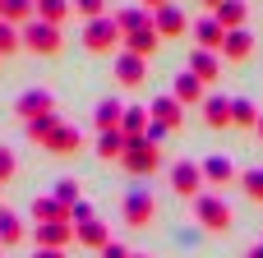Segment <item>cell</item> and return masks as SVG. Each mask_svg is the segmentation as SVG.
<instances>
[{
  "instance_id": "12",
  "label": "cell",
  "mask_w": 263,
  "mask_h": 258,
  "mask_svg": "<svg viewBox=\"0 0 263 258\" xmlns=\"http://www.w3.org/2000/svg\"><path fill=\"white\" fill-rule=\"evenodd\" d=\"M171 97H176V102L190 111V106H203V97H208V92H203V83H199L190 69H180V74L171 78Z\"/></svg>"
},
{
  "instance_id": "15",
  "label": "cell",
  "mask_w": 263,
  "mask_h": 258,
  "mask_svg": "<svg viewBox=\"0 0 263 258\" xmlns=\"http://www.w3.org/2000/svg\"><path fill=\"white\" fill-rule=\"evenodd\" d=\"M116 78H120L125 88H139V83L148 78V60H143V55H129V51H116Z\"/></svg>"
},
{
  "instance_id": "6",
  "label": "cell",
  "mask_w": 263,
  "mask_h": 258,
  "mask_svg": "<svg viewBox=\"0 0 263 258\" xmlns=\"http://www.w3.org/2000/svg\"><path fill=\"white\" fill-rule=\"evenodd\" d=\"M120 166H125L134 180H148V175H157V171L166 166V157H162V148H148V143H129V152L120 157Z\"/></svg>"
},
{
  "instance_id": "22",
  "label": "cell",
  "mask_w": 263,
  "mask_h": 258,
  "mask_svg": "<svg viewBox=\"0 0 263 258\" xmlns=\"http://www.w3.org/2000/svg\"><path fill=\"white\" fill-rule=\"evenodd\" d=\"M250 51H254V32L250 28H236V32H227V46H222V60H250Z\"/></svg>"
},
{
  "instance_id": "26",
  "label": "cell",
  "mask_w": 263,
  "mask_h": 258,
  "mask_svg": "<svg viewBox=\"0 0 263 258\" xmlns=\"http://www.w3.org/2000/svg\"><path fill=\"white\" fill-rule=\"evenodd\" d=\"M0 18L14 23V28H23V23L37 18V0H0Z\"/></svg>"
},
{
  "instance_id": "33",
  "label": "cell",
  "mask_w": 263,
  "mask_h": 258,
  "mask_svg": "<svg viewBox=\"0 0 263 258\" xmlns=\"http://www.w3.org/2000/svg\"><path fill=\"white\" fill-rule=\"evenodd\" d=\"M51 199H60L65 208H74V203L83 199V194H79V180H69V175H65V180H55V189H51Z\"/></svg>"
},
{
  "instance_id": "44",
  "label": "cell",
  "mask_w": 263,
  "mask_h": 258,
  "mask_svg": "<svg viewBox=\"0 0 263 258\" xmlns=\"http://www.w3.org/2000/svg\"><path fill=\"white\" fill-rule=\"evenodd\" d=\"M254 134H259V138H263V115H259V129H254Z\"/></svg>"
},
{
  "instance_id": "24",
  "label": "cell",
  "mask_w": 263,
  "mask_h": 258,
  "mask_svg": "<svg viewBox=\"0 0 263 258\" xmlns=\"http://www.w3.org/2000/svg\"><path fill=\"white\" fill-rule=\"evenodd\" d=\"M92 148H97V157H102V162H120V157L129 152V138H125L120 129H111V134H97V143H92Z\"/></svg>"
},
{
  "instance_id": "21",
  "label": "cell",
  "mask_w": 263,
  "mask_h": 258,
  "mask_svg": "<svg viewBox=\"0 0 263 258\" xmlns=\"http://www.w3.org/2000/svg\"><path fill=\"white\" fill-rule=\"evenodd\" d=\"M32 222H37V226H46V222H69V208H65L60 199H51V194H37V199H32Z\"/></svg>"
},
{
  "instance_id": "42",
  "label": "cell",
  "mask_w": 263,
  "mask_h": 258,
  "mask_svg": "<svg viewBox=\"0 0 263 258\" xmlns=\"http://www.w3.org/2000/svg\"><path fill=\"white\" fill-rule=\"evenodd\" d=\"M245 258H263V240H259V245H250V249H245Z\"/></svg>"
},
{
  "instance_id": "36",
  "label": "cell",
  "mask_w": 263,
  "mask_h": 258,
  "mask_svg": "<svg viewBox=\"0 0 263 258\" xmlns=\"http://www.w3.org/2000/svg\"><path fill=\"white\" fill-rule=\"evenodd\" d=\"M14 175H18V157H14L9 148H0V189H5Z\"/></svg>"
},
{
  "instance_id": "2",
  "label": "cell",
  "mask_w": 263,
  "mask_h": 258,
  "mask_svg": "<svg viewBox=\"0 0 263 258\" xmlns=\"http://www.w3.org/2000/svg\"><path fill=\"white\" fill-rule=\"evenodd\" d=\"M79 42H83V51H92V55H111V51H120V46H125V37H120V28H116V18H111V14H106V18L83 23Z\"/></svg>"
},
{
  "instance_id": "18",
  "label": "cell",
  "mask_w": 263,
  "mask_h": 258,
  "mask_svg": "<svg viewBox=\"0 0 263 258\" xmlns=\"http://www.w3.org/2000/svg\"><path fill=\"white\" fill-rule=\"evenodd\" d=\"M148 115L157 120V125H166V129H180V120H185V106L166 92V97H153V106H148Z\"/></svg>"
},
{
  "instance_id": "41",
  "label": "cell",
  "mask_w": 263,
  "mask_h": 258,
  "mask_svg": "<svg viewBox=\"0 0 263 258\" xmlns=\"http://www.w3.org/2000/svg\"><path fill=\"white\" fill-rule=\"evenodd\" d=\"M32 258H65V249H37Z\"/></svg>"
},
{
  "instance_id": "9",
  "label": "cell",
  "mask_w": 263,
  "mask_h": 258,
  "mask_svg": "<svg viewBox=\"0 0 263 258\" xmlns=\"http://www.w3.org/2000/svg\"><path fill=\"white\" fill-rule=\"evenodd\" d=\"M190 37L199 42V51H217V55H222V46H227V28H222L213 14H199V18L190 23Z\"/></svg>"
},
{
  "instance_id": "19",
  "label": "cell",
  "mask_w": 263,
  "mask_h": 258,
  "mask_svg": "<svg viewBox=\"0 0 263 258\" xmlns=\"http://www.w3.org/2000/svg\"><path fill=\"white\" fill-rule=\"evenodd\" d=\"M120 115H125V102H116V97H102V102L92 106V125H97V134H111V129H120Z\"/></svg>"
},
{
  "instance_id": "39",
  "label": "cell",
  "mask_w": 263,
  "mask_h": 258,
  "mask_svg": "<svg viewBox=\"0 0 263 258\" xmlns=\"http://www.w3.org/2000/svg\"><path fill=\"white\" fill-rule=\"evenodd\" d=\"M102 258H134V254H129V249H125V245H116V240H111V245H106V249H102Z\"/></svg>"
},
{
  "instance_id": "43",
  "label": "cell",
  "mask_w": 263,
  "mask_h": 258,
  "mask_svg": "<svg viewBox=\"0 0 263 258\" xmlns=\"http://www.w3.org/2000/svg\"><path fill=\"white\" fill-rule=\"evenodd\" d=\"M199 5H208V14H213V9H217V5H222V0H199Z\"/></svg>"
},
{
  "instance_id": "35",
  "label": "cell",
  "mask_w": 263,
  "mask_h": 258,
  "mask_svg": "<svg viewBox=\"0 0 263 258\" xmlns=\"http://www.w3.org/2000/svg\"><path fill=\"white\" fill-rule=\"evenodd\" d=\"M74 14H83V23L106 18V0H74Z\"/></svg>"
},
{
  "instance_id": "45",
  "label": "cell",
  "mask_w": 263,
  "mask_h": 258,
  "mask_svg": "<svg viewBox=\"0 0 263 258\" xmlns=\"http://www.w3.org/2000/svg\"><path fill=\"white\" fill-rule=\"evenodd\" d=\"M0 254H5V245H0Z\"/></svg>"
},
{
  "instance_id": "38",
  "label": "cell",
  "mask_w": 263,
  "mask_h": 258,
  "mask_svg": "<svg viewBox=\"0 0 263 258\" xmlns=\"http://www.w3.org/2000/svg\"><path fill=\"white\" fill-rule=\"evenodd\" d=\"M166 134H171V129L153 120V125H148V134H143V143H148V148H162V143H166Z\"/></svg>"
},
{
  "instance_id": "8",
  "label": "cell",
  "mask_w": 263,
  "mask_h": 258,
  "mask_svg": "<svg viewBox=\"0 0 263 258\" xmlns=\"http://www.w3.org/2000/svg\"><path fill=\"white\" fill-rule=\"evenodd\" d=\"M42 152H51V157H74V152H83V134L60 120V125L42 138Z\"/></svg>"
},
{
  "instance_id": "46",
  "label": "cell",
  "mask_w": 263,
  "mask_h": 258,
  "mask_svg": "<svg viewBox=\"0 0 263 258\" xmlns=\"http://www.w3.org/2000/svg\"><path fill=\"white\" fill-rule=\"evenodd\" d=\"M134 258H143V254H134Z\"/></svg>"
},
{
  "instance_id": "40",
  "label": "cell",
  "mask_w": 263,
  "mask_h": 258,
  "mask_svg": "<svg viewBox=\"0 0 263 258\" xmlns=\"http://www.w3.org/2000/svg\"><path fill=\"white\" fill-rule=\"evenodd\" d=\"M139 5H143L148 14H157V9H166V5H176V0H139Z\"/></svg>"
},
{
  "instance_id": "31",
  "label": "cell",
  "mask_w": 263,
  "mask_h": 258,
  "mask_svg": "<svg viewBox=\"0 0 263 258\" xmlns=\"http://www.w3.org/2000/svg\"><path fill=\"white\" fill-rule=\"evenodd\" d=\"M240 189H245L254 203H263V166H250V171H240Z\"/></svg>"
},
{
  "instance_id": "20",
  "label": "cell",
  "mask_w": 263,
  "mask_h": 258,
  "mask_svg": "<svg viewBox=\"0 0 263 258\" xmlns=\"http://www.w3.org/2000/svg\"><path fill=\"white\" fill-rule=\"evenodd\" d=\"M148 125H153V115H148V106H125V115H120V134H125L129 143H143V134H148Z\"/></svg>"
},
{
  "instance_id": "11",
  "label": "cell",
  "mask_w": 263,
  "mask_h": 258,
  "mask_svg": "<svg viewBox=\"0 0 263 258\" xmlns=\"http://www.w3.org/2000/svg\"><path fill=\"white\" fill-rule=\"evenodd\" d=\"M199 166H203V180H208L213 189H227L231 180H240V171H236V162H231L227 152H213V157H203Z\"/></svg>"
},
{
  "instance_id": "13",
  "label": "cell",
  "mask_w": 263,
  "mask_h": 258,
  "mask_svg": "<svg viewBox=\"0 0 263 258\" xmlns=\"http://www.w3.org/2000/svg\"><path fill=\"white\" fill-rule=\"evenodd\" d=\"M32 240H37V249H65V245H74V226L46 222V226H32Z\"/></svg>"
},
{
  "instance_id": "10",
  "label": "cell",
  "mask_w": 263,
  "mask_h": 258,
  "mask_svg": "<svg viewBox=\"0 0 263 258\" xmlns=\"http://www.w3.org/2000/svg\"><path fill=\"white\" fill-rule=\"evenodd\" d=\"M153 32H157L162 42H176V37H185V32H190V18H185V9H180V5H166V9H157V14H153Z\"/></svg>"
},
{
  "instance_id": "16",
  "label": "cell",
  "mask_w": 263,
  "mask_h": 258,
  "mask_svg": "<svg viewBox=\"0 0 263 258\" xmlns=\"http://www.w3.org/2000/svg\"><path fill=\"white\" fill-rule=\"evenodd\" d=\"M199 111H203V125H208V129H231V97L208 92Z\"/></svg>"
},
{
  "instance_id": "37",
  "label": "cell",
  "mask_w": 263,
  "mask_h": 258,
  "mask_svg": "<svg viewBox=\"0 0 263 258\" xmlns=\"http://www.w3.org/2000/svg\"><path fill=\"white\" fill-rule=\"evenodd\" d=\"M83 222H92V203H88V199H79V203L69 208V226H83Z\"/></svg>"
},
{
  "instance_id": "14",
  "label": "cell",
  "mask_w": 263,
  "mask_h": 258,
  "mask_svg": "<svg viewBox=\"0 0 263 258\" xmlns=\"http://www.w3.org/2000/svg\"><path fill=\"white\" fill-rule=\"evenodd\" d=\"M185 69H190L199 83H213V78H222V55H217V51H199V46H194Z\"/></svg>"
},
{
  "instance_id": "1",
  "label": "cell",
  "mask_w": 263,
  "mask_h": 258,
  "mask_svg": "<svg viewBox=\"0 0 263 258\" xmlns=\"http://www.w3.org/2000/svg\"><path fill=\"white\" fill-rule=\"evenodd\" d=\"M194 222L203 226V231H213V235H227L231 226H236V212H231V203L222 199V194H199L194 199Z\"/></svg>"
},
{
  "instance_id": "28",
  "label": "cell",
  "mask_w": 263,
  "mask_h": 258,
  "mask_svg": "<svg viewBox=\"0 0 263 258\" xmlns=\"http://www.w3.org/2000/svg\"><path fill=\"white\" fill-rule=\"evenodd\" d=\"M157 46H162V37H157L153 28H143V32H129L120 51H129V55H143V60H148V55H157Z\"/></svg>"
},
{
  "instance_id": "34",
  "label": "cell",
  "mask_w": 263,
  "mask_h": 258,
  "mask_svg": "<svg viewBox=\"0 0 263 258\" xmlns=\"http://www.w3.org/2000/svg\"><path fill=\"white\" fill-rule=\"evenodd\" d=\"M55 125H60V115H42V120H28L23 129H28V138H32V143H42V138H46Z\"/></svg>"
},
{
  "instance_id": "4",
  "label": "cell",
  "mask_w": 263,
  "mask_h": 258,
  "mask_svg": "<svg viewBox=\"0 0 263 258\" xmlns=\"http://www.w3.org/2000/svg\"><path fill=\"white\" fill-rule=\"evenodd\" d=\"M18 32H23V51H32V55H60V46H65L60 28H51V23H42V18L23 23Z\"/></svg>"
},
{
  "instance_id": "32",
  "label": "cell",
  "mask_w": 263,
  "mask_h": 258,
  "mask_svg": "<svg viewBox=\"0 0 263 258\" xmlns=\"http://www.w3.org/2000/svg\"><path fill=\"white\" fill-rule=\"evenodd\" d=\"M14 51H23V32L0 18V55H14Z\"/></svg>"
},
{
  "instance_id": "30",
  "label": "cell",
  "mask_w": 263,
  "mask_h": 258,
  "mask_svg": "<svg viewBox=\"0 0 263 258\" xmlns=\"http://www.w3.org/2000/svg\"><path fill=\"white\" fill-rule=\"evenodd\" d=\"M69 14H74V0H37V18L51 23V28H60Z\"/></svg>"
},
{
  "instance_id": "17",
  "label": "cell",
  "mask_w": 263,
  "mask_h": 258,
  "mask_svg": "<svg viewBox=\"0 0 263 258\" xmlns=\"http://www.w3.org/2000/svg\"><path fill=\"white\" fill-rule=\"evenodd\" d=\"M116 28H120V37H129V32H143V28H153V14L143 9V5H120L116 14Z\"/></svg>"
},
{
  "instance_id": "25",
  "label": "cell",
  "mask_w": 263,
  "mask_h": 258,
  "mask_svg": "<svg viewBox=\"0 0 263 258\" xmlns=\"http://www.w3.org/2000/svg\"><path fill=\"white\" fill-rule=\"evenodd\" d=\"M74 240H79L83 249H97V254L111 245V235H106V226H102L97 217H92V222H83V226H74Z\"/></svg>"
},
{
  "instance_id": "3",
  "label": "cell",
  "mask_w": 263,
  "mask_h": 258,
  "mask_svg": "<svg viewBox=\"0 0 263 258\" xmlns=\"http://www.w3.org/2000/svg\"><path fill=\"white\" fill-rule=\"evenodd\" d=\"M166 180H171V189H176L180 199H190V203L208 189L203 166H199V162H190V157H185V162H171V166H166Z\"/></svg>"
},
{
  "instance_id": "7",
  "label": "cell",
  "mask_w": 263,
  "mask_h": 258,
  "mask_svg": "<svg viewBox=\"0 0 263 258\" xmlns=\"http://www.w3.org/2000/svg\"><path fill=\"white\" fill-rule=\"evenodd\" d=\"M14 115L28 125V120H42V115H55V92L51 88H28L14 97Z\"/></svg>"
},
{
  "instance_id": "23",
  "label": "cell",
  "mask_w": 263,
  "mask_h": 258,
  "mask_svg": "<svg viewBox=\"0 0 263 258\" xmlns=\"http://www.w3.org/2000/svg\"><path fill=\"white\" fill-rule=\"evenodd\" d=\"M213 18H217L227 32H236V28H245V18H250V5H245V0H222V5L213 9Z\"/></svg>"
},
{
  "instance_id": "27",
  "label": "cell",
  "mask_w": 263,
  "mask_h": 258,
  "mask_svg": "<svg viewBox=\"0 0 263 258\" xmlns=\"http://www.w3.org/2000/svg\"><path fill=\"white\" fill-rule=\"evenodd\" d=\"M259 106L250 97H231V129H259Z\"/></svg>"
},
{
  "instance_id": "29",
  "label": "cell",
  "mask_w": 263,
  "mask_h": 258,
  "mask_svg": "<svg viewBox=\"0 0 263 258\" xmlns=\"http://www.w3.org/2000/svg\"><path fill=\"white\" fill-rule=\"evenodd\" d=\"M23 235H28L23 217H18V212H9V208H0V245H5V249H14Z\"/></svg>"
},
{
  "instance_id": "5",
  "label": "cell",
  "mask_w": 263,
  "mask_h": 258,
  "mask_svg": "<svg viewBox=\"0 0 263 258\" xmlns=\"http://www.w3.org/2000/svg\"><path fill=\"white\" fill-rule=\"evenodd\" d=\"M120 217H125V226H129V231H148V226L157 222L153 189H129V194H125V208H120Z\"/></svg>"
}]
</instances>
